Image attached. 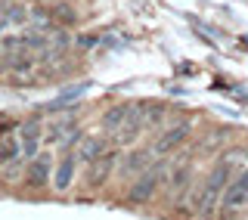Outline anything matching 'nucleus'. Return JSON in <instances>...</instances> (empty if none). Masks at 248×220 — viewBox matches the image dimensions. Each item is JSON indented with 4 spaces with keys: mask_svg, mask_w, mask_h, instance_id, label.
Instances as JSON below:
<instances>
[{
    "mask_svg": "<svg viewBox=\"0 0 248 220\" xmlns=\"http://www.w3.org/2000/svg\"><path fill=\"white\" fill-rule=\"evenodd\" d=\"M189 183H192V164H183V168L174 174V180H170V195L180 199V195L189 189Z\"/></svg>",
    "mask_w": 248,
    "mask_h": 220,
    "instance_id": "nucleus-11",
    "label": "nucleus"
},
{
    "mask_svg": "<svg viewBox=\"0 0 248 220\" xmlns=\"http://www.w3.org/2000/svg\"><path fill=\"white\" fill-rule=\"evenodd\" d=\"M37 143H41V127L31 121V124H25V127H22V155H25L28 161L37 155Z\"/></svg>",
    "mask_w": 248,
    "mask_h": 220,
    "instance_id": "nucleus-9",
    "label": "nucleus"
},
{
    "mask_svg": "<svg viewBox=\"0 0 248 220\" xmlns=\"http://www.w3.org/2000/svg\"><path fill=\"white\" fill-rule=\"evenodd\" d=\"M103 152H106V140H99V137H87V140L81 143V149H78V158L90 164V161H96Z\"/></svg>",
    "mask_w": 248,
    "mask_h": 220,
    "instance_id": "nucleus-10",
    "label": "nucleus"
},
{
    "mask_svg": "<svg viewBox=\"0 0 248 220\" xmlns=\"http://www.w3.org/2000/svg\"><path fill=\"white\" fill-rule=\"evenodd\" d=\"M186 137H189V121H180V124H174L170 130H165V133L158 137V143H155V152H158V155H168V152H174V149L180 146Z\"/></svg>",
    "mask_w": 248,
    "mask_h": 220,
    "instance_id": "nucleus-4",
    "label": "nucleus"
},
{
    "mask_svg": "<svg viewBox=\"0 0 248 220\" xmlns=\"http://www.w3.org/2000/svg\"><path fill=\"white\" fill-rule=\"evenodd\" d=\"M72 180H75V155L65 149V155H62V161H59V168H56V189L59 192H65L68 186H72Z\"/></svg>",
    "mask_w": 248,
    "mask_h": 220,
    "instance_id": "nucleus-7",
    "label": "nucleus"
},
{
    "mask_svg": "<svg viewBox=\"0 0 248 220\" xmlns=\"http://www.w3.org/2000/svg\"><path fill=\"white\" fill-rule=\"evenodd\" d=\"M50 177V155H34L28 164V183L31 186H44Z\"/></svg>",
    "mask_w": 248,
    "mask_h": 220,
    "instance_id": "nucleus-8",
    "label": "nucleus"
},
{
    "mask_svg": "<svg viewBox=\"0 0 248 220\" xmlns=\"http://www.w3.org/2000/svg\"><path fill=\"white\" fill-rule=\"evenodd\" d=\"M230 177H232V158L217 161L214 171H211V174H208V180H205V186H202V192L196 195V211H199L202 217L214 214V205H220V195H223V189L230 186Z\"/></svg>",
    "mask_w": 248,
    "mask_h": 220,
    "instance_id": "nucleus-1",
    "label": "nucleus"
},
{
    "mask_svg": "<svg viewBox=\"0 0 248 220\" xmlns=\"http://www.w3.org/2000/svg\"><path fill=\"white\" fill-rule=\"evenodd\" d=\"M155 149H134V152L127 155V158L121 161V168H118V174L121 177H134V174H143V168H149V161L155 158Z\"/></svg>",
    "mask_w": 248,
    "mask_h": 220,
    "instance_id": "nucleus-3",
    "label": "nucleus"
},
{
    "mask_svg": "<svg viewBox=\"0 0 248 220\" xmlns=\"http://www.w3.org/2000/svg\"><path fill=\"white\" fill-rule=\"evenodd\" d=\"M115 161H118V152H108V149L99 155L96 161H90V186H103L108 180V174H112Z\"/></svg>",
    "mask_w": 248,
    "mask_h": 220,
    "instance_id": "nucleus-5",
    "label": "nucleus"
},
{
    "mask_svg": "<svg viewBox=\"0 0 248 220\" xmlns=\"http://www.w3.org/2000/svg\"><path fill=\"white\" fill-rule=\"evenodd\" d=\"M130 112H134V106H127V103H118V106H112L108 112L103 115V130L108 133H118L124 127V121L130 118Z\"/></svg>",
    "mask_w": 248,
    "mask_h": 220,
    "instance_id": "nucleus-6",
    "label": "nucleus"
},
{
    "mask_svg": "<svg viewBox=\"0 0 248 220\" xmlns=\"http://www.w3.org/2000/svg\"><path fill=\"white\" fill-rule=\"evenodd\" d=\"M165 161H158V164H152L149 171H143L140 174V180L134 186H130V202H146V199H152L155 189L161 186V180H165Z\"/></svg>",
    "mask_w": 248,
    "mask_h": 220,
    "instance_id": "nucleus-2",
    "label": "nucleus"
}]
</instances>
